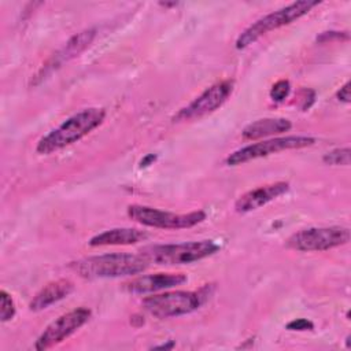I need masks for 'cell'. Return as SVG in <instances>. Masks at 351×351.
Returning a JSON list of instances; mask_svg holds the SVG:
<instances>
[{
    "mask_svg": "<svg viewBox=\"0 0 351 351\" xmlns=\"http://www.w3.org/2000/svg\"><path fill=\"white\" fill-rule=\"evenodd\" d=\"M104 118L106 110L101 107L84 108L43 136L37 143L36 151L41 155H49L69 147L101 125Z\"/></svg>",
    "mask_w": 351,
    "mask_h": 351,
    "instance_id": "cell-1",
    "label": "cell"
},
{
    "mask_svg": "<svg viewBox=\"0 0 351 351\" xmlns=\"http://www.w3.org/2000/svg\"><path fill=\"white\" fill-rule=\"evenodd\" d=\"M69 266L80 277L95 280L134 276L143 273L148 267V262L140 254L111 252L82 258Z\"/></svg>",
    "mask_w": 351,
    "mask_h": 351,
    "instance_id": "cell-2",
    "label": "cell"
},
{
    "mask_svg": "<svg viewBox=\"0 0 351 351\" xmlns=\"http://www.w3.org/2000/svg\"><path fill=\"white\" fill-rule=\"evenodd\" d=\"M219 251V245L214 240L188 241L178 244H154L140 250V255L148 263L173 266L186 265L207 256L214 255Z\"/></svg>",
    "mask_w": 351,
    "mask_h": 351,
    "instance_id": "cell-3",
    "label": "cell"
},
{
    "mask_svg": "<svg viewBox=\"0 0 351 351\" xmlns=\"http://www.w3.org/2000/svg\"><path fill=\"white\" fill-rule=\"evenodd\" d=\"M318 0H299L293 1L274 12H270L252 25H250L236 40V48L244 49L254 44L256 40H259L262 36L267 34L271 30H276L278 27H282L285 25H289L295 22L296 19L306 15L313 7L318 5Z\"/></svg>",
    "mask_w": 351,
    "mask_h": 351,
    "instance_id": "cell-4",
    "label": "cell"
},
{
    "mask_svg": "<svg viewBox=\"0 0 351 351\" xmlns=\"http://www.w3.org/2000/svg\"><path fill=\"white\" fill-rule=\"evenodd\" d=\"M206 300V295L197 291H171L148 296L143 307L154 317L173 318L196 311Z\"/></svg>",
    "mask_w": 351,
    "mask_h": 351,
    "instance_id": "cell-5",
    "label": "cell"
},
{
    "mask_svg": "<svg viewBox=\"0 0 351 351\" xmlns=\"http://www.w3.org/2000/svg\"><path fill=\"white\" fill-rule=\"evenodd\" d=\"M128 215L132 221L140 225L156 229H185L192 228L206 219V213L202 210L176 214L141 204H130L128 207Z\"/></svg>",
    "mask_w": 351,
    "mask_h": 351,
    "instance_id": "cell-6",
    "label": "cell"
},
{
    "mask_svg": "<svg viewBox=\"0 0 351 351\" xmlns=\"http://www.w3.org/2000/svg\"><path fill=\"white\" fill-rule=\"evenodd\" d=\"M314 143H315V138L310 136H284V137L262 140L229 154L228 158L225 159V163L228 166H239L250 160L265 158L287 149L306 148L313 145Z\"/></svg>",
    "mask_w": 351,
    "mask_h": 351,
    "instance_id": "cell-7",
    "label": "cell"
},
{
    "mask_svg": "<svg viewBox=\"0 0 351 351\" xmlns=\"http://www.w3.org/2000/svg\"><path fill=\"white\" fill-rule=\"evenodd\" d=\"M350 241V230L344 226L308 228L293 233L287 240V245L300 252L326 251Z\"/></svg>",
    "mask_w": 351,
    "mask_h": 351,
    "instance_id": "cell-8",
    "label": "cell"
},
{
    "mask_svg": "<svg viewBox=\"0 0 351 351\" xmlns=\"http://www.w3.org/2000/svg\"><path fill=\"white\" fill-rule=\"evenodd\" d=\"M90 310L86 307H78L66 314H62L43 330V333L36 340L34 348L44 351L62 343L70 335L77 332L82 325H85L90 318Z\"/></svg>",
    "mask_w": 351,
    "mask_h": 351,
    "instance_id": "cell-9",
    "label": "cell"
},
{
    "mask_svg": "<svg viewBox=\"0 0 351 351\" xmlns=\"http://www.w3.org/2000/svg\"><path fill=\"white\" fill-rule=\"evenodd\" d=\"M233 90V82L230 80H225L217 82L202 92L196 99H193L188 106L181 108L174 117V122L181 121H192L200 117H204L210 112L218 110L230 96Z\"/></svg>",
    "mask_w": 351,
    "mask_h": 351,
    "instance_id": "cell-10",
    "label": "cell"
},
{
    "mask_svg": "<svg viewBox=\"0 0 351 351\" xmlns=\"http://www.w3.org/2000/svg\"><path fill=\"white\" fill-rule=\"evenodd\" d=\"M188 277L182 273H156L136 277L130 281L122 284V288L134 295L155 293L159 291H166L186 282Z\"/></svg>",
    "mask_w": 351,
    "mask_h": 351,
    "instance_id": "cell-11",
    "label": "cell"
},
{
    "mask_svg": "<svg viewBox=\"0 0 351 351\" xmlns=\"http://www.w3.org/2000/svg\"><path fill=\"white\" fill-rule=\"evenodd\" d=\"M288 191H289V184L285 181H278V182H271V184L258 186L241 195L234 203V210L236 213H240V214L258 210L262 206L267 204L269 202L287 193Z\"/></svg>",
    "mask_w": 351,
    "mask_h": 351,
    "instance_id": "cell-12",
    "label": "cell"
},
{
    "mask_svg": "<svg viewBox=\"0 0 351 351\" xmlns=\"http://www.w3.org/2000/svg\"><path fill=\"white\" fill-rule=\"evenodd\" d=\"M96 36V30L95 29H86L82 30L77 34H74L56 53H53V56L49 59V62L44 66L43 73L53 70L56 67H60L64 62L71 60L73 58L78 56L81 52H84L93 41Z\"/></svg>",
    "mask_w": 351,
    "mask_h": 351,
    "instance_id": "cell-13",
    "label": "cell"
},
{
    "mask_svg": "<svg viewBox=\"0 0 351 351\" xmlns=\"http://www.w3.org/2000/svg\"><path fill=\"white\" fill-rule=\"evenodd\" d=\"M74 289V284L67 278H60L56 281H51L44 285L29 303L30 311H41L48 308L53 303L67 298Z\"/></svg>",
    "mask_w": 351,
    "mask_h": 351,
    "instance_id": "cell-14",
    "label": "cell"
},
{
    "mask_svg": "<svg viewBox=\"0 0 351 351\" xmlns=\"http://www.w3.org/2000/svg\"><path fill=\"white\" fill-rule=\"evenodd\" d=\"M148 237L147 232L136 228H114L104 230L89 240L90 247L103 245H130L140 243Z\"/></svg>",
    "mask_w": 351,
    "mask_h": 351,
    "instance_id": "cell-15",
    "label": "cell"
},
{
    "mask_svg": "<svg viewBox=\"0 0 351 351\" xmlns=\"http://www.w3.org/2000/svg\"><path fill=\"white\" fill-rule=\"evenodd\" d=\"M291 128H292V123L287 118H262L248 123L243 129L241 134L247 140H258L262 137L285 133Z\"/></svg>",
    "mask_w": 351,
    "mask_h": 351,
    "instance_id": "cell-16",
    "label": "cell"
},
{
    "mask_svg": "<svg viewBox=\"0 0 351 351\" xmlns=\"http://www.w3.org/2000/svg\"><path fill=\"white\" fill-rule=\"evenodd\" d=\"M350 155H351V151L348 147L335 148V149L326 152L322 156V160H324V163L330 165V166H348Z\"/></svg>",
    "mask_w": 351,
    "mask_h": 351,
    "instance_id": "cell-17",
    "label": "cell"
},
{
    "mask_svg": "<svg viewBox=\"0 0 351 351\" xmlns=\"http://www.w3.org/2000/svg\"><path fill=\"white\" fill-rule=\"evenodd\" d=\"M14 315H15L14 300L7 291L1 289L0 291V319L1 322H7L12 319Z\"/></svg>",
    "mask_w": 351,
    "mask_h": 351,
    "instance_id": "cell-18",
    "label": "cell"
},
{
    "mask_svg": "<svg viewBox=\"0 0 351 351\" xmlns=\"http://www.w3.org/2000/svg\"><path fill=\"white\" fill-rule=\"evenodd\" d=\"M291 92V84L288 80H278L276 84H273L271 89H270V99L273 101H282L288 97Z\"/></svg>",
    "mask_w": 351,
    "mask_h": 351,
    "instance_id": "cell-19",
    "label": "cell"
},
{
    "mask_svg": "<svg viewBox=\"0 0 351 351\" xmlns=\"http://www.w3.org/2000/svg\"><path fill=\"white\" fill-rule=\"evenodd\" d=\"M314 328V324L306 318H296L292 319L287 324V329L288 330H298V332H303V330H311Z\"/></svg>",
    "mask_w": 351,
    "mask_h": 351,
    "instance_id": "cell-20",
    "label": "cell"
},
{
    "mask_svg": "<svg viewBox=\"0 0 351 351\" xmlns=\"http://www.w3.org/2000/svg\"><path fill=\"white\" fill-rule=\"evenodd\" d=\"M337 99L340 101H344V103H350V82L347 81L336 93Z\"/></svg>",
    "mask_w": 351,
    "mask_h": 351,
    "instance_id": "cell-21",
    "label": "cell"
},
{
    "mask_svg": "<svg viewBox=\"0 0 351 351\" xmlns=\"http://www.w3.org/2000/svg\"><path fill=\"white\" fill-rule=\"evenodd\" d=\"M156 160V155H154V154H148L147 156H144L143 159H141V162H140V167L143 169V167H148L149 165H152L154 162Z\"/></svg>",
    "mask_w": 351,
    "mask_h": 351,
    "instance_id": "cell-22",
    "label": "cell"
},
{
    "mask_svg": "<svg viewBox=\"0 0 351 351\" xmlns=\"http://www.w3.org/2000/svg\"><path fill=\"white\" fill-rule=\"evenodd\" d=\"M174 347V341H169V344H160V346H155V350H170Z\"/></svg>",
    "mask_w": 351,
    "mask_h": 351,
    "instance_id": "cell-23",
    "label": "cell"
}]
</instances>
